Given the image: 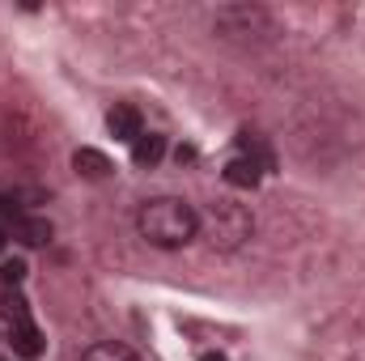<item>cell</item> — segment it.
Wrapping results in <instances>:
<instances>
[{"mask_svg":"<svg viewBox=\"0 0 365 361\" xmlns=\"http://www.w3.org/2000/svg\"><path fill=\"white\" fill-rule=\"evenodd\" d=\"M4 247H9V225L0 221V251H4Z\"/></svg>","mask_w":365,"mask_h":361,"instance_id":"8fae6325","label":"cell"},{"mask_svg":"<svg viewBox=\"0 0 365 361\" xmlns=\"http://www.w3.org/2000/svg\"><path fill=\"white\" fill-rule=\"evenodd\" d=\"M162 158H166V136L140 132V136L132 141V162H136V166H158Z\"/></svg>","mask_w":365,"mask_h":361,"instance_id":"8992f818","label":"cell"},{"mask_svg":"<svg viewBox=\"0 0 365 361\" xmlns=\"http://www.w3.org/2000/svg\"><path fill=\"white\" fill-rule=\"evenodd\" d=\"M26 280V264L21 260H4L0 264V289H17Z\"/></svg>","mask_w":365,"mask_h":361,"instance_id":"30bf717a","label":"cell"},{"mask_svg":"<svg viewBox=\"0 0 365 361\" xmlns=\"http://www.w3.org/2000/svg\"><path fill=\"white\" fill-rule=\"evenodd\" d=\"M221 175H225V183H230V187L251 191V187H259V179H264V166H259L255 158H247V153H242V158H230Z\"/></svg>","mask_w":365,"mask_h":361,"instance_id":"5b68a950","label":"cell"},{"mask_svg":"<svg viewBox=\"0 0 365 361\" xmlns=\"http://www.w3.org/2000/svg\"><path fill=\"white\" fill-rule=\"evenodd\" d=\"M106 128H110V136H115V141H128V145L145 132V128H140V111H136V106H128V102H115V106L106 111Z\"/></svg>","mask_w":365,"mask_h":361,"instance_id":"277c9868","label":"cell"},{"mask_svg":"<svg viewBox=\"0 0 365 361\" xmlns=\"http://www.w3.org/2000/svg\"><path fill=\"white\" fill-rule=\"evenodd\" d=\"M81 361H140L128 345H115V340H102V345H90L86 353H81Z\"/></svg>","mask_w":365,"mask_h":361,"instance_id":"9c48e42d","label":"cell"},{"mask_svg":"<svg viewBox=\"0 0 365 361\" xmlns=\"http://www.w3.org/2000/svg\"><path fill=\"white\" fill-rule=\"evenodd\" d=\"M4 319H9V345L21 353V357H38L43 353V332L38 323L30 319V306L21 293L4 289Z\"/></svg>","mask_w":365,"mask_h":361,"instance_id":"3957f363","label":"cell"},{"mask_svg":"<svg viewBox=\"0 0 365 361\" xmlns=\"http://www.w3.org/2000/svg\"><path fill=\"white\" fill-rule=\"evenodd\" d=\"M73 166H77V175L81 179H106L115 166H110V158L106 153H98V149H77L73 153Z\"/></svg>","mask_w":365,"mask_h":361,"instance_id":"ba28073f","label":"cell"},{"mask_svg":"<svg viewBox=\"0 0 365 361\" xmlns=\"http://www.w3.org/2000/svg\"><path fill=\"white\" fill-rule=\"evenodd\" d=\"M251 230H255L251 213H247L242 204H234V200H217V204H208V208L200 213V234H204L217 251H238V247L251 238Z\"/></svg>","mask_w":365,"mask_h":361,"instance_id":"7a4b0ae2","label":"cell"},{"mask_svg":"<svg viewBox=\"0 0 365 361\" xmlns=\"http://www.w3.org/2000/svg\"><path fill=\"white\" fill-rule=\"evenodd\" d=\"M13 234H17L26 247H47V243H51V221H47V217H17V221H13Z\"/></svg>","mask_w":365,"mask_h":361,"instance_id":"52a82bcc","label":"cell"},{"mask_svg":"<svg viewBox=\"0 0 365 361\" xmlns=\"http://www.w3.org/2000/svg\"><path fill=\"white\" fill-rule=\"evenodd\" d=\"M136 230H140V238L149 247L175 251V247H187L200 234V213L187 200H179V195H158V200H145L140 204Z\"/></svg>","mask_w":365,"mask_h":361,"instance_id":"6da1fadb","label":"cell"},{"mask_svg":"<svg viewBox=\"0 0 365 361\" xmlns=\"http://www.w3.org/2000/svg\"><path fill=\"white\" fill-rule=\"evenodd\" d=\"M200 361H225V353H200Z\"/></svg>","mask_w":365,"mask_h":361,"instance_id":"7c38bea8","label":"cell"}]
</instances>
